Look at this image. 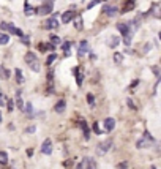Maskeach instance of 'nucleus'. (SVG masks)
<instances>
[{
  "label": "nucleus",
  "mask_w": 161,
  "mask_h": 169,
  "mask_svg": "<svg viewBox=\"0 0 161 169\" xmlns=\"http://www.w3.org/2000/svg\"><path fill=\"white\" fill-rule=\"evenodd\" d=\"M52 10H54V3L49 2V0H46L40 8H36V13L41 14V16H48L49 13H52Z\"/></svg>",
  "instance_id": "obj_1"
},
{
  "label": "nucleus",
  "mask_w": 161,
  "mask_h": 169,
  "mask_svg": "<svg viewBox=\"0 0 161 169\" xmlns=\"http://www.w3.org/2000/svg\"><path fill=\"white\" fill-rule=\"evenodd\" d=\"M112 147V141H103L100 145H98V149H96V152H98V155H104L106 152H108L109 149Z\"/></svg>",
  "instance_id": "obj_2"
},
{
  "label": "nucleus",
  "mask_w": 161,
  "mask_h": 169,
  "mask_svg": "<svg viewBox=\"0 0 161 169\" xmlns=\"http://www.w3.org/2000/svg\"><path fill=\"white\" fill-rule=\"evenodd\" d=\"M41 153L43 155H51L52 153V142L49 139H46L43 144H41Z\"/></svg>",
  "instance_id": "obj_3"
},
{
  "label": "nucleus",
  "mask_w": 161,
  "mask_h": 169,
  "mask_svg": "<svg viewBox=\"0 0 161 169\" xmlns=\"http://www.w3.org/2000/svg\"><path fill=\"white\" fill-rule=\"evenodd\" d=\"M87 51H89V43H87L85 40H82L81 44H79V49H77V56H79V57H84Z\"/></svg>",
  "instance_id": "obj_4"
},
{
  "label": "nucleus",
  "mask_w": 161,
  "mask_h": 169,
  "mask_svg": "<svg viewBox=\"0 0 161 169\" xmlns=\"http://www.w3.org/2000/svg\"><path fill=\"white\" fill-rule=\"evenodd\" d=\"M150 145H152V141L147 139L145 136H144V138H141V139L136 142V147H137V149H147V147H150Z\"/></svg>",
  "instance_id": "obj_5"
},
{
  "label": "nucleus",
  "mask_w": 161,
  "mask_h": 169,
  "mask_svg": "<svg viewBox=\"0 0 161 169\" xmlns=\"http://www.w3.org/2000/svg\"><path fill=\"white\" fill-rule=\"evenodd\" d=\"M74 74H76V82L77 85H82V81H84V74H82V68L81 66H74Z\"/></svg>",
  "instance_id": "obj_6"
},
{
  "label": "nucleus",
  "mask_w": 161,
  "mask_h": 169,
  "mask_svg": "<svg viewBox=\"0 0 161 169\" xmlns=\"http://www.w3.org/2000/svg\"><path fill=\"white\" fill-rule=\"evenodd\" d=\"M46 27H48L49 30H56V29H58V21L56 17H49L48 22H46Z\"/></svg>",
  "instance_id": "obj_7"
},
{
  "label": "nucleus",
  "mask_w": 161,
  "mask_h": 169,
  "mask_svg": "<svg viewBox=\"0 0 161 169\" xmlns=\"http://www.w3.org/2000/svg\"><path fill=\"white\" fill-rule=\"evenodd\" d=\"M104 128H106V131H112L114 128H116V120H114L112 117L106 118L104 120Z\"/></svg>",
  "instance_id": "obj_8"
},
{
  "label": "nucleus",
  "mask_w": 161,
  "mask_h": 169,
  "mask_svg": "<svg viewBox=\"0 0 161 169\" xmlns=\"http://www.w3.org/2000/svg\"><path fill=\"white\" fill-rule=\"evenodd\" d=\"M103 13H106V14H109V16H116L117 13H118V10H117V6H109V5H104V8H103Z\"/></svg>",
  "instance_id": "obj_9"
},
{
  "label": "nucleus",
  "mask_w": 161,
  "mask_h": 169,
  "mask_svg": "<svg viewBox=\"0 0 161 169\" xmlns=\"http://www.w3.org/2000/svg\"><path fill=\"white\" fill-rule=\"evenodd\" d=\"M136 8V2L134 0H128V2L123 5V8H122V11L123 13H128V11H131V10H134Z\"/></svg>",
  "instance_id": "obj_10"
},
{
  "label": "nucleus",
  "mask_w": 161,
  "mask_h": 169,
  "mask_svg": "<svg viewBox=\"0 0 161 169\" xmlns=\"http://www.w3.org/2000/svg\"><path fill=\"white\" fill-rule=\"evenodd\" d=\"M73 17H74V13H73V11H65V13H63V16H62V22H63V24H68V22L73 21Z\"/></svg>",
  "instance_id": "obj_11"
},
{
  "label": "nucleus",
  "mask_w": 161,
  "mask_h": 169,
  "mask_svg": "<svg viewBox=\"0 0 161 169\" xmlns=\"http://www.w3.org/2000/svg\"><path fill=\"white\" fill-rule=\"evenodd\" d=\"M76 169H92V161H90L89 158H84Z\"/></svg>",
  "instance_id": "obj_12"
},
{
  "label": "nucleus",
  "mask_w": 161,
  "mask_h": 169,
  "mask_svg": "<svg viewBox=\"0 0 161 169\" xmlns=\"http://www.w3.org/2000/svg\"><path fill=\"white\" fill-rule=\"evenodd\" d=\"M24 8H25V16H32V14H36V8H32L29 2H24Z\"/></svg>",
  "instance_id": "obj_13"
},
{
  "label": "nucleus",
  "mask_w": 161,
  "mask_h": 169,
  "mask_svg": "<svg viewBox=\"0 0 161 169\" xmlns=\"http://www.w3.org/2000/svg\"><path fill=\"white\" fill-rule=\"evenodd\" d=\"M117 29H118V32L125 36V35H128V33H131L130 32V27H128V24H118L117 25Z\"/></svg>",
  "instance_id": "obj_14"
},
{
  "label": "nucleus",
  "mask_w": 161,
  "mask_h": 169,
  "mask_svg": "<svg viewBox=\"0 0 161 169\" xmlns=\"http://www.w3.org/2000/svg\"><path fill=\"white\" fill-rule=\"evenodd\" d=\"M65 108H66V103H65V100H60L57 104H56V112H58V114H62L63 111H65Z\"/></svg>",
  "instance_id": "obj_15"
},
{
  "label": "nucleus",
  "mask_w": 161,
  "mask_h": 169,
  "mask_svg": "<svg viewBox=\"0 0 161 169\" xmlns=\"http://www.w3.org/2000/svg\"><path fill=\"white\" fill-rule=\"evenodd\" d=\"M16 106L19 108L21 111L24 109V101H22V98H21V90H17V92H16Z\"/></svg>",
  "instance_id": "obj_16"
},
{
  "label": "nucleus",
  "mask_w": 161,
  "mask_h": 169,
  "mask_svg": "<svg viewBox=\"0 0 161 169\" xmlns=\"http://www.w3.org/2000/svg\"><path fill=\"white\" fill-rule=\"evenodd\" d=\"M79 125H81V128H82V131H84L85 138L89 139V136H90V131H89V126H87V123H85L84 120H79Z\"/></svg>",
  "instance_id": "obj_17"
},
{
  "label": "nucleus",
  "mask_w": 161,
  "mask_h": 169,
  "mask_svg": "<svg viewBox=\"0 0 161 169\" xmlns=\"http://www.w3.org/2000/svg\"><path fill=\"white\" fill-rule=\"evenodd\" d=\"M73 19H74V27H76V29L82 30V17L81 16H74Z\"/></svg>",
  "instance_id": "obj_18"
},
{
  "label": "nucleus",
  "mask_w": 161,
  "mask_h": 169,
  "mask_svg": "<svg viewBox=\"0 0 161 169\" xmlns=\"http://www.w3.org/2000/svg\"><path fill=\"white\" fill-rule=\"evenodd\" d=\"M22 111H25L27 116H29V118H32V116H33V109H32V104L30 103L24 104V109H22Z\"/></svg>",
  "instance_id": "obj_19"
},
{
  "label": "nucleus",
  "mask_w": 161,
  "mask_h": 169,
  "mask_svg": "<svg viewBox=\"0 0 161 169\" xmlns=\"http://www.w3.org/2000/svg\"><path fill=\"white\" fill-rule=\"evenodd\" d=\"M14 73H16V82H17V84H22V82H24V74H22V71L17 68Z\"/></svg>",
  "instance_id": "obj_20"
},
{
  "label": "nucleus",
  "mask_w": 161,
  "mask_h": 169,
  "mask_svg": "<svg viewBox=\"0 0 161 169\" xmlns=\"http://www.w3.org/2000/svg\"><path fill=\"white\" fill-rule=\"evenodd\" d=\"M70 46H71V43L70 41H65V43L62 44V48H63V52H65V56H71V52H70Z\"/></svg>",
  "instance_id": "obj_21"
},
{
  "label": "nucleus",
  "mask_w": 161,
  "mask_h": 169,
  "mask_svg": "<svg viewBox=\"0 0 161 169\" xmlns=\"http://www.w3.org/2000/svg\"><path fill=\"white\" fill-rule=\"evenodd\" d=\"M0 76H2L3 79H8V77H10V71H8L5 66H0Z\"/></svg>",
  "instance_id": "obj_22"
},
{
  "label": "nucleus",
  "mask_w": 161,
  "mask_h": 169,
  "mask_svg": "<svg viewBox=\"0 0 161 169\" xmlns=\"http://www.w3.org/2000/svg\"><path fill=\"white\" fill-rule=\"evenodd\" d=\"M33 60H36V56H35L33 52H27V54H25V62H27V63H32Z\"/></svg>",
  "instance_id": "obj_23"
},
{
  "label": "nucleus",
  "mask_w": 161,
  "mask_h": 169,
  "mask_svg": "<svg viewBox=\"0 0 161 169\" xmlns=\"http://www.w3.org/2000/svg\"><path fill=\"white\" fill-rule=\"evenodd\" d=\"M56 58H57V54H49L48 58H46V65L51 66V65H52V62L56 60Z\"/></svg>",
  "instance_id": "obj_24"
},
{
  "label": "nucleus",
  "mask_w": 161,
  "mask_h": 169,
  "mask_svg": "<svg viewBox=\"0 0 161 169\" xmlns=\"http://www.w3.org/2000/svg\"><path fill=\"white\" fill-rule=\"evenodd\" d=\"M30 70H32V71H36V73L40 71V63H38V60H33V62L30 63Z\"/></svg>",
  "instance_id": "obj_25"
},
{
  "label": "nucleus",
  "mask_w": 161,
  "mask_h": 169,
  "mask_svg": "<svg viewBox=\"0 0 161 169\" xmlns=\"http://www.w3.org/2000/svg\"><path fill=\"white\" fill-rule=\"evenodd\" d=\"M118 43H120V38H118V36H112V41L109 43V46H111V48H117Z\"/></svg>",
  "instance_id": "obj_26"
},
{
  "label": "nucleus",
  "mask_w": 161,
  "mask_h": 169,
  "mask_svg": "<svg viewBox=\"0 0 161 169\" xmlns=\"http://www.w3.org/2000/svg\"><path fill=\"white\" fill-rule=\"evenodd\" d=\"M6 161H8L6 152H0V164H6Z\"/></svg>",
  "instance_id": "obj_27"
},
{
  "label": "nucleus",
  "mask_w": 161,
  "mask_h": 169,
  "mask_svg": "<svg viewBox=\"0 0 161 169\" xmlns=\"http://www.w3.org/2000/svg\"><path fill=\"white\" fill-rule=\"evenodd\" d=\"M8 41H10V36L8 35H0V44H2V46L8 44Z\"/></svg>",
  "instance_id": "obj_28"
},
{
  "label": "nucleus",
  "mask_w": 161,
  "mask_h": 169,
  "mask_svg": "<svg viewBox=\"0 0 161 169\" xmlns=\"http://www.w3.org/2000/svg\"><path fill=\"white\" fill-rule=\"evenodd\" d=\"M114 60H116V63H122V60H123V54L116 52V54H114Z\"/></svg>",
  "instance_id": "obj_29"
},
{
  "label": "nucleus",
  "mask_w": 161,
  "mask_h": 169,
  "mask_svg": "<svg viewBox=\"0 0 161 169\" xmlns=\"http://www.w3.org/2000/svg\"><path fill=\"white\" fill-rule=\"evenodd\" d=\"M131 35H133V33H128V35L123 36V43H125L126 46H130V44H131Z\"/></svg>",
  "instance_id": "obj_30"
},
{
  "label": "nucleus",
  "mask_w": 161,
  "mask_h": 169,
  "mask_svg": "<svg viewBox=\"0 0 161 169\" xmlns=\"http://www.w3.org/2000/svg\"><path fill=\"white\" fill-rule=\"evenodd\" d=\"M5 104H6V108H8V111H10V112L14 109V101H13V100H6Z\"/></svg>",
  "instance_id": "obj_31"
},
{
  "label": "nucleus",
  "mask_w": 161,
  "mask_h": 169,
  "mask_svg": "<svg viewBox=\"0 0 161 169\" xmlns=\"http://www.w3.org/2000/svg\"><path fill=\"white\" fill-rule=\"evenodd\" d=\"M21 41L25 44V46H30V38H29L27 35H22V36H21Z\"/></svg>",
  "instance_id": "obj_32"
},
{
  "label": "nucleus",
  "mask_w": 161,
  "mask_h": 169,
  "mask_svg": "<svg viewBox=\"0 0 161 169\" xmlns=\"http://www.w3.org/2000/svg\"><path fill=\"white\" fill-rule=\"evenodd\" d=\"M98 3H100V0H92V2L89 3V5L85 6V10H90V8H93V6H96V5H98Z\"/></svg>",
  "instance_id": "obj_33"
},
{
  "label": "nucleus",
  "mask_w": 161,
  "mask_h": 169,
  "mask_svg": "<svg viewBox=\"0 0 161 169\" xmlns=\"http://www.w3.org/2000/svg\"><path fill=\"white\" fill-rule=\"evenodd\" d=\"M93 133H96V134H101L103 131L100 130V125H98V122H95L93 123Z\"/></svg>",
  "instance_id": "obj_34"
},
{
  "label": "nucleus",
  "mask_w": 161,
  "mask_h": 169,
  "mask_svg": "<svg viewBox=\"0 0 161 169\" xmlns=\"http://www.w3.org/2000/svg\"><path fill=\"white\" fill-rule=\"evenodd\" d=\"M51 41H52V44H60V38H58V36H56V35L51 36Z\"/></svg>",
  "instance_id": "obj_35"
},
{
  "label": "nucleus",
  "mask_w": 161,
  "mask_h": 169,
  "mask_svg": "<svg viewBox=\"0 0 161 169\" xmlns=\"http://www.w3.org/2000/svg\"><path fill=\"white\" fill-rule=\"evenodd\" d=\"M87 100H89V104L93 108V106H95V98H93V95H87Z\"/></svg>",
  "instance_id": "obj_36"
},
{
  "label": "nucleus",
  "mask_w": 161,
  "mask_h": 169,
  "mask_svg": "<svg viewBox=\"0 0 161 169\" xmlns=\"http://www.w3.org/2000/svg\"><path fill=\"white\" fill-rule=\"evenodd\" d=\"M128 168V163L126 161H123V163H118L117 164V169H126Z\"/></svg>",
  "instance_id": "obj_37"
},
{
  "label": "nucleus",
  "mask_w": 161,
  "mask_h": 169,
  "mask_svg": "<svg viewBox=\"0 0 161 169\" xmlns=\"http://www.w3.org/2000/svg\"><path fill=\"white\" fill-rule=\"evenodd\" d=\"M5 103H6V98L3 97L2 92H0V106H5Z\"/></svg>",
  "instance_id": "obj_38"
},
{
  "label": "nucleus",
  "mask_w": 161,
  "mask_h": 169,
  "mask_svg": "<svg viewBox=\"0 0 161 169\" xmlns=\"http://www.w3.org/2000/svg\"><path fill=\"white\" fill-rule=\"evenodd\" d=\"M63 166H65V168H70V166H73V160H66V161L63 163Z\"/></svg>",
  "instance_id": "obj_39"
},
{
  "label": "nucleus",
  "mask_w": 161,
  "mask_h": 169,
  "mask_svg": "<svg viewBox=\"0 0 161 169\" xmlns=\"http://www.w3.org/2000/svg\"><path fill=\"white\" fill-rule=\"evenodd\" d=\"M126 103H128V106H130L131 109H136V106H134V103H133V101H131V100H130V98H128V100H126Z\"/></svg>",
  "instance_id": "obj_40"
},
{
  "label": "nucleus",
  "mask_w": 161,
  "mask_h": 169,
  "mask_svg": "<svg viewBox=\"0 0 161 169\" xmlns=\"http://www.w3.org/2000/svg\"><path fill=\"white\" fill-rule=\"evenodd\" d=\"M35 131H36L35 126H29V128H27V133H35Z\"/></svg>",
  "instance_id": "obj_41"
},
{
  "label": "nucleus",
  "mask_w": 161,
  "mask_h": 169,
  "mask_svg": "<svg viewBox=\"0 0 161 169\" xmlns=\"http://www.w3.org/2000/svg\"><path fill=\"white\" fill-rule=\"evenodd\" d=\"M137 84H139V81H137V79H136V81H134V82H133V84H131V89H133V87H136V85H137Z\"/></svg>",
  "instance_id": "obj_42"
},
{
  "label": "nucleus",
  "mask_w": 161,
  "mask_h": 169,
  "mask_svg": "<svg viewBox=\"0 0 161 169\" xmlns=\"http://www.w3.org/2000/svg\"><path fill=\"white\" fill-rule=\"evenodd\" d=\"M153 73H155L156 76H160V73H158V68H156V66H153Z\"/></svg>",
  "instance_id": "obj_43"
},
{
  "label": "nucleus",
  "mask_w": 161,
  "mask_h": 169,
  "mask_svg": "<svg viewBox=\"0 0 161 169\" xmlns=\"http://www.w3.org/2000/svg\"><path fill=\"white\" fill-rule=\"evenodd\" d=\"M0 123H2V112H0Z\"/></svg>",
  "instance_id": "obj_44"
},
{
  "label": "nucleus",
  "mask_w": 161,
  "mask_h": 169,
  "mask_svg": "<svg viewBox=\"0 0 161 169\" xmlns=\"http://www.w3.org/2000/svg\"><path fill=\"white\" fill-rule=\"evenodd\" d=\"M49 2H54V0H49Z\"/></svg>",
  "instance_id": "obj_45"
}]
</instances>
